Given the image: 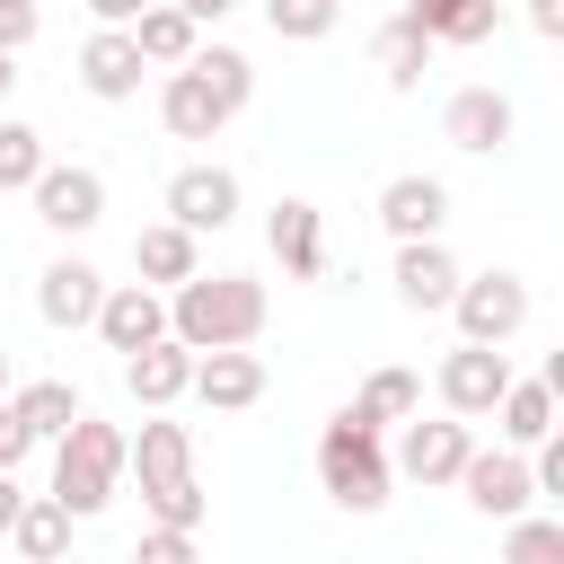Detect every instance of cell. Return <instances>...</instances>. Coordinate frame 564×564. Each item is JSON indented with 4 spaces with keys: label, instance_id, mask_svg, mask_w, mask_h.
<instances>
[{
    "label": "cell",
    "instance_id": "cell-1",
    "mask_svg": "<svg viewBox=\"0 0 564 564\" xmlns=\"http://www.w3.org/2000/svg\"><path fill=\"white\" fill-rule=\"evenodd\" d=\"M167 335L185 352H247L264 335V282L256 273H194L167 300Z\"/></svg>",
    "mask_w": 564,
    "mask_h": 564
},
{
    "label": "cell",
    "instance_id": "cell-2",
    "mask_svg": "<svg viewBox=\"0 0 564 564\" xmlns=\"http://www.w3.org/2000/svg\"><path fill=\"white\" fill-rule=\"evenodd\" d=\"M123 467H132V441H123L115 423L79 414V423H70V432L53 441V502H62L70 520H97V511L115 502Z\"/></svg>",
    "mask_w": 564,
    "mask_h": 564
},
{
    "label": "cell",
    "instance_id": "cell-3",
    "mask_svg": "<svg viewBox=\"0 0 564 564\" xmlns=\"http://www.w3.org/2000/svg\"><path fill=\"white\" fill-rule=\"evenodd\" d=\"M132 476H141V502H150V529H203V485H194V441L185 423H141L132 441Z\"/></svg>",
    "mask_w": 564,
    "mask_h": 564
},
{
    "label": "cell",
    "instance_id": "cell-4",
    "mask_svg": "<svg viewBox=\"0 0 564 564\" xmlns=\"http://www.w3.org/2000/svg\"><path fill=\"white\" fill-rule=\"evenodd\" d=\"M317 476H326V494H335L344 511H379V502H388V458H379V432H370L352 405L326 423V441H317Z\"/></svg>",
    "mask_w": 564,
    "mask_h": 564
},
{
    "label": "cell",
    "instance_id": "cell-5",
    "mask_svg": "<svg viewBox=\"0 0 564 564\" xmlns=\"http://www.w3.org/2000/svg\"><path fill=\"white\" fill-rule=\"evenodd\" d=\"M449 317H458V344H494L502 352L529 326V282L520 273H467L458 300H449Z\"/></svg>",
    "mask_w": 564,
    "mask_h": 564
},
{
    "label": "cell",
    "instance_id": "cell-6",
    "mask_svg": "<svg viewBox=\"0 0 564 564\" xmlns=\"http://www.w3.org/2000/svg\"><path fill=\"white\" fill-rule=\"evenodd\" d=\"M106 291H115V282H106L88 256H53V264H44V282H35V317H44V326H62V335H70V326H97Z\"/></svg>",
    "mask_w": 564,
    "mask_h": 564
},
{
    "label": "cell",
    "instance_id": "cell-7",
    "mask_svg": "<svg viewBox=\"0 0 564 564\" xmlns=\"http://www.w3.org/2000/svg\"><path fill=\"white\" fill-rule=\"evenodd\" d=\"M458 485H467V502H476L485 520H529V502H538V476H529L520 449H476Z\"/></svg>",
    "mask_w": 564,
    "mask_h": 564
},
{
    "label": "cell",
    "instance_id": "cell-8",
    "mask_svg": "<svg viewBox=\"0 0 564 564\" xmlns=\"http://www.w3.org/2000/svg\"><path fill=\"white\" fill-rule=\"evenodd\" d=\"M141 44H132V26H97L88 44H79V88L97 97V106H123V97H141Z\"/></svg>",
    "mask_w": 564,
    "mask_h": 564
},
{
    "label": "cell",
    "instance_id": "cell-9",
    "mask_svg": "<svg viewBox=\"0 0 564 564\" xmlns=\"http://www.w3.org/2000/svg\"><path fill=\"white\" fill-rule=\"evenodd\" d=\"M35 220L62 229V238L97 229V220H106V176H97V167H44V176H35Z\"/></svg>",
    "mask_w": 564,
    "mask_h": 564
},
{
    "label": "cell",
    "instance_id": "cell-10",
    "mask_svg": "<svg viewBox=\"0 0 564 564\" xmlns=\"http://www.w3.org/2000/svg\"><path fill=\"white\" fill-rule=\"evenodd\" d=\"M97 335H106V352H150V344H167V300L150 291V282H115L106 291V308H97Z\"/></svg>",
    "mask_w": 564,
    "mask_h": 564
},
{
    "label": "cell",
    "instance_id": "cell-11",
    "mask_svg": "<svg viewBox=\"0 0 564 564\" xmlns=\"http://www.w3.org/2000/svg\"><path fill=\"white\" fill-rule=\"evenodd\" d=\"M502 388H511V361H502L494 344H458V352L441 361V405H449L458 423H467V414H494Z\"/></svg>",
    "mask_w": 564,
    "mask_h": 564
},
{
    "label": "cell",
    "instance_id": "cell-12",
    "mask_svg": "<svg viewBox=\"0 0 564 564\" xmlns=\"http://www.w3.org/2000/svg\"><path fill=\"white\" fill-rule=\"evenodd\" d=\"M167 220L194 229V238H203V229H229V220H238V176H229V167H176V176H167Z\"/></svg>",
    "mask_w": 564,
    "mask_h": 564
},
{
    "label": "cell",
    "instance_id": "cell-13",
    "mask_svg": "<svg viewBox=\"0 0 564 564\" xmlns=\"http://www.w3.org/2000/svg\"><path fill=\"white\" fill-rule=\"evenodd\" d=\"M441 220H449V185H441V176H388V185H379V229H388L397 247L441 238Z\"/></svg>",
    "mask_w": 564,
    "mask_h": 564
},
{
    "label": "cell",
    "instance_id": "cell-14",
    "mask_svg": "<svg viewBox=\"0 0 564 564\" xmlns=\"http://www.w3.org/2000/svg\"><path fill=\"white\" fill-rule=\"evenodd\" d=\"M467 458H476V441H467V423H458V414H449V423H405L397 467H405L414 485H458V476H467Z\"/></svg>",
    "mask_w": 564,
    "mask_h": 564
},
{
    "label": "cell",
    "instance_id": "cell-15",
    "mask_svg": "<svg viewBox=\"0 0 564 564\" xmlns=\"http://www.w3.org/2000/svg\"><path fill=\"white\" fill-rule=\"evenodd\" d=\"M441 141H458V150L494 159V150L511 141V97H502V88H458V97L441 106Z\"/></svg>",
    "mask_w": 564,
    "mask_h": 564
},
{
    "label": "cell",
    "instance_id": "cell-16",
    "mask_svg": "<svg viewBox=\"0 0 564 564\" xmlns=\"http://www.w3.org/2000/svg\"><path fill=\"white\" fill-rule=\"evenodd\" d=\"M264 247H273V264H282L291 282H317V273H326V220H317V203H273Z\"/></svg>",
    "mask_w": 564,
    "mask_h": 564
},
{
    "label": "cell",
    "instance_id": "cell-17",
    "mask_svg": "<svg viewBox=\"0 0 564 564\" xmlns=\"http://www.w3.org/2000/svg\"><path fill=\"white\" fill-rule=\"evenodd\" d=\"M458 282H467V273H458V256H449L441 238L397 247V300H405V308H423V317H432V308H449V300H458Z\"/></svg>",
    "mask_w": 564,
    "mask_h": 564
},
{
    "label": "cell",
    "instance_id": "cell-18",
    "mask_svg": "<svg viewBox=\"0 0 564 564\" xmlns=\"http://www.w3.org/2000/svg\"><path fill=\"white\" fill-rule=\"evenodd\" d=\"M123 388H132V405H176V397H194V352L167 335V344H150V352H132L123 361Z\"/></svg>",
    "mask_w": 564,
    "mask_h": 564
},
{
    "label": "cell",
    "instance_id": "cell-19",
    "mask_svg": "<svg viewBox=\"0 0 564 564\" xmlns=\"http://www.w3.org/2000/svg\"><path fill=\"white\" fill-rule=\"evenodd\" d=\"M132 273H141L150 291H159V282H167V291H185V282L203 273V247H194V229H176V220L141 229V238H132Z\"/></svg>",
    "mask_w": 564,
    "mask_h": 564
},
{
    "label": "cell",
    "instance_id": "cell-20",
    "mask_svg": "<svg viewBox=\"0 0 564 564\" xmlns=\"http://www.w3.org/2000/svg\"><path fill=\"white\" fill-rule=\"evenodd\" d=\"M194 397L212 414H238V405L264 397V361L256 352H194Z\"/></svg>",
    "mask_w": 564,
    "mask_h": 564
},
{
    "label": "cell",
    "instance_id": "cell-21",
    "mask_svg": "<svg viewBox=\"0 0 564 564\" xmlns=\"http://www.w3.org/2000/svg\"><path fill=\"white\" fill-rule=\"evenodd\" d=\"M159 123H167L176 141H212V132L229 123V106L203 88V70H167V88H159Z\"/></svg>",
    "mask_w": 564,
    "mask_h": 564
},
{
    "label": "cell",
    "instance_id": "cell-22",
    "mask_svg": "<svg viewBox=\"0 0 564 564\" xmlns=\"http://www.w3.org/2000/svg\"><path fill=\"white\" fill-rule=\"evenodd\" d=\"M132 44H141V62H167V70H185V62L203 53V26H194L185 9H167V0H150V9L132 18Z\"/></svg>",
    "mask_w": 564,
    "mask_h": 564
},
{
    "label": "cell",
    "instance_id": "cell-23",
    "mask_svg": "<svg viewBox=\"0 0 564 564\" xmlns=\"http://www.w3.org/2000/svg\"><path fill=\"white\" fill-rule=\"evenodd\" d=\"M370 62H379V79H388V88H423V70H432V35L397 9V18L370 35Z\"/></svg>",
    "mask_w": 564,
    "mask_h": 564
},
{
    "label": "cell",
    "instance_id": "cell-24",
    "mask_svg": "<svg viewBox=\"0 0 564 564\" xmlns=\"http://www.w3.org/2000/svg\"><path fill=\"white\" fill-rule=\"evenodd\" d=\"M405 18H414L432 44H485L494 18H502V0H405Z\"/></svg>",
    "mask_w": 564,
    "mask_h": 564
},
{
    "label": "cell",
    "instance_id": "cell-25",
    "mask_svg": "<svg viewBox=\"0 0 564 564\" xmlns=\"http://www.w3.org/2000/svg\"><path fill=\"white\" fill-rule=\"evenodd\" d=\"M9 405H18V414H26V432H35V441H62V432H70V423H79V414H88V405H79V388H70V379H26V388H18V397H9Z\"/></svg>",
    "mask_w": 564,
    "mask_h": 564
},
{
    "label": "cell",
    "instance_id": "cell-26",
    "mask_svg": "<svg viewBox=\"0 0 564 564\" xmlns=\"http://www.w3.org/2000/svg\"><path fill=\"white\" fill-rule=\"evenodd\" d=\"M9 546H18L26 564H62V546H70V511H62L53 494H26V511H18V529H9Z\"/></svg>",
    "mask_w": 564,
    "mask_h": 564
},
{
    "label": "cell",
    "instance_id": "cell-27",
    "mask_svg": "<svg viewBox=\"0 0 564 564\" xmlns=\"http://www.w3.org/2000/svg\"><path fill=\"white\" fill-rule=\"evenodd\" d=\"M494 414H502V441H511V449H538V441L555 432V397H546L538 379H511Z\"/></svg>",
    "mask_w": 564,
    "mask_h": 564
},
{
    "label": "cell",
    "instance_id": "cell-28",
    "mask_svg": "<svg viewBox=\"0 0 564 564\" xmlns=\"http://www.w3.org/2000/svg\"><path fill=\"white\" fill-rule=\"evenodd\" d=\"M414 405H423V379H414V370H370L361 397H352V414H361L370 432H379V423H405Z\"/></svg>",
    "mask_w": 564,
    "mask_h": 564
},
{
    "label": "cell",
    "instance_id": "cell-29",
    "mask_svg": "<svg viewBox=\"0 0 564 564\" xmlns=\"http://www.w3.org/2000/svg\"><path fill=\"white\" fill-rule=\"evenodd\" d=\"M185 70H203V88H212V97H220L229 115H238V106L256 97V62H247L238 44H203V53L185 62Z\"/></svg>",
    "mask_w": 564,
    "mask_h": 564
},
{
    "label": "cell",
    "instance_id": "cell-30",
    "mask_svg": "<svg viewBox=\"0 0 564 564\" xmlns=\"http://www.w3.org/2000/svg\"><path fill=\"white\" fill-rule=\"evenodd\" d=\"M44 167H53L44 159V132L35 123H0V194H35Z\"/></svg>",
    "mask_w": 564,
    "mask_h": 564
},
{
    "label": "cell",
    "instance_id": "cell-31",
    "mask_svg": "<svg viewBox=\"0 0 564 564\" xmlns=\"http://www.w3.org/2000/svg\"><path fill=\"white\" fill-rule=\"evenodd\" d=\"M264 26H273L282 44H317V35L335 26V0H264Z\"/></svg>",
    "mask_w": 564,
    "mask_h": 564
},
{
    "label": "cell",
    "instance_id": "cell-32",
    "mask_svg": "<svg viewBox=\"0 0 564 564\" xmlns=\"http://www.w3.org/2000/svg\"><path fill=\"white\" fill-rule=\"evenodd\" d=\"M502 564H564V520H511Z\"/></svg>",
    "mask_w": 564,
    "mask_h": 564
},
{
    "label": "cell",
    "instance_id": "cell-33",
    "mask_svg": "<svg viewBox=\"0 0 564 564\" xmlns=\"http://www.w3.org/2000/svg\"><path fill=\"white\" fill-rule=\"evenodd\" d=\"M132 564H203V555H194V529H141Z\"/></svg>",
    "mask_w": 564,
    "mask_h": 564
},
{
    "label": "cell",
    "instance_id": "cell-34",
    "mask_svg": "<svg viewBox=\"0 0 564 564\" xmlns=\"http://www.w3.org/2000/svg\"><path fill=\"white\" fill-rule=\"evenodd\" d=\"M35 26H44V9H35V0H0V53H26V44H35Z\"/></svg>",
    "mask_w": 564,
    "mask_h": 564
},
{
    "label": "cell",
    "instance_id": "cell-35",
    "mask_svg": "<svg viewBox=\"0 0 564 564\" xmlns=\"http://www.w3.org/2000/svg\"><path fill=\"white\" fill-rule=\"evenodd\" d=\"M26 449H35V432H26V414H18L9 397H0V467L18 476V458H26Z\"/></svg>",
    "mask_w": 564,
    "mask_h": 564
},
{
    "label": "cell",
    "instance_id": "cell-36",
    "mask_svg": "<svg viewBox=\"0 0 564 564\" xmlns=\"http://www.w3.org/2000/svg\"><path fill=\"white\" fill-rule=\"evenodd\" d=\"M529 476H538V494H555V502H564V432H546V441H538Z\"/></svg>",
    "mask_w": 564,
    "mask_h": 564
},
{
    "label": "cell",
    "instance_id": "cell-37",
    "mask_svg": "<svg viewBox=\"0 0 564 564\" xmlns=\"http://www.w3.org/2000/svg\"><path fill=\"white\" fill-rule=\"evenodd\" d=\"M529 26H538L546 44H564V0H529Z\"/></svg>",
    "mask_w": 564,
    "mask_h": 564
},
{
    "label": "cell",
    "instance_id": "cell-38",
    "mask_svg": "<svg viewBox=\"0 0 564 564\" xmlns=\"http://www.w3.org/2000/svg\"><path fill=\"white\" fill-rule=\"evenodd\" d=\"M141 9H150V0H88V18H97V26H132Z\"/></svg>",
    "mask_w": 564,
    "mask_h": 564
},
{
    "label": "cell",
    "instance_id": "cell-39",
    "mask_svg": "<svg viewBox=\"0 0 564 564\" xmlns=\"http://www.w3.org/2000/svg\"><path fill=\"white\" fill-rule=\"evenodd\" d=\"M18 511H26V494H18V476H9V467H0V538H9V529H18Z\"/></svg>",
    "mask_w": 564,
    "mask_h": 564
},
{
    "label": "cell",
    "instance_id": "cell-40",
    "mask_svg": "<svg viewBox=\"0 0 564 564\" xmlns=\"http://www.w3.org/2000/svg\"><path fill=\"white\" fill-rule=\"evenodd\" d=\"M167 9H185V18H194V26H212V18H229V9H238V0H167Z\"/></svg>",
    "mask_w": 564,
    "mask_h": 564
},
{
    "label": "cell",
    "instance_id": "cell-41",
    "mask_svg": "<svg viewBox=\"0 0 564 564\" xmlns=\"http://www.w3.org/2000/svg\"><path fill=\"white\" fill-rule=\"evenodd\" d=\"M538 388H546V397H555V405H564V344H555V352H546V370H538Z\"/></svg>",
    "mask_w": 564,
    "mask_h": 564
},
{
    "label": "cell",
    "instance_id": "cell-42",
    "mask_svg": "<svg viewBox=\"0 0 564 564\" xmlns=\"http://www.w3.org/2000/svg\"><path fill=\"white\" fill-rule=\"evenodd\" d=\"M9 88H18V53H0V97H9Z\"/></svg>",
    "mask_w": 564,
    "mask_h": 564
},
{
    "label": "cell",
    "instance_id": "cell-43",
    "mask_svg": "<svg viewBox=\"0 0 564 564\" xmlns=\"http://www.w3.org/2000/svg\"><path fill=\"white\" fill-rule=\"evenodd\" d=\"M0 397H9V352H0Z\"/></svg>",
    "mask_w": 564,
    "mask_h": 564
}]
</instances>
